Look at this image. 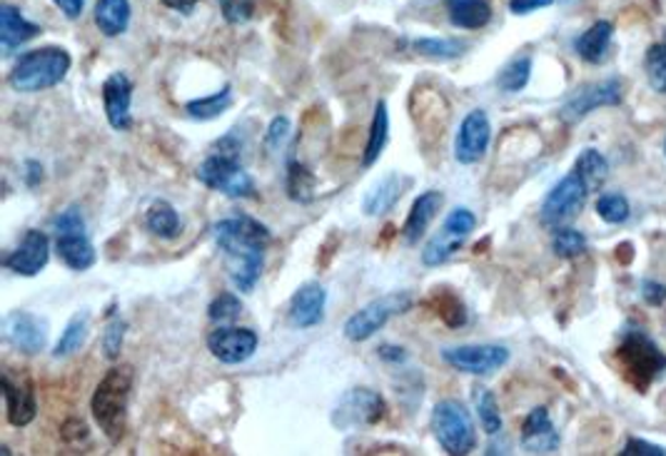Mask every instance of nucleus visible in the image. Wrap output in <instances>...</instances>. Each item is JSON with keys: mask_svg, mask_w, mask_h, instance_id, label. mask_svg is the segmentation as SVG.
<instances>
[{"mask_svg": "<svg viewBox=\"0 0 666 456\" xmlns=\"http://www.w3.org/2000/svg\"><path fill=\"white\" fill-rule=\"evenodd\" d=\"M387 415L383 394L370 386H354L344 392L332 411V427L340 432H362V429L377 427Z\"/></svg>", "mask_w": 666, "mask_h": 456, "instance_id": "obj_9", "label": "nucleus"}, {"mask_svg": "<svg viewBox=\"0 0 666 456\" xmlns=\"http://www.w3.org/2000/svg\"><path fill=\"white\" fill-rule=\"evenodd\" d=\"M474 407H477V417L484 434L497 436L501 432V415L495 394H492L487 386H477V390H474Z\"/></svg>", "mask_w": 666, "mask_h": 456, "instance_id": "obj_35", "label": "nucleus"}, {"mask_svg": "<svg viewBox=\"0 0 666 456\" xmlns=\"http://www.w3.org/2000/svg\"><path fill=\"white\" fill-rule=\"evenodd\" d=\"M95 25L102 36H123L130 25V0H98L95 3Z\"/></svg>", "mask_w": 666, "mask_h": 456, "instance_id": "obj_26", "label": "nucleus"}, {"mask_svg": "<svg viewBox=\"0 0 666 456\" xmlns=\"http://www.w3.org/2000/svg\"><path fill=\"white\" fill-rule=\"evenodd\" d=\"M586 195H590V185L584 183L577 170H572L552 187L547 197H544L542 225H547L552 230L569 225V222L577 220V214L584 210Z\"/></svg>", "mask_w": 666, "mask_h": 456, "instance_id": "obj_11", "label": "nucleus"}, {"mask_svg": "<svg viewBox=\"0 0 666 456\" xmlns=\"http://www.w3.org/2000/svg\"><path fill=\"white\" fill-rule=\"evenodd\" d=\"M145 227H148L150 235L160 239H175L183 230V222H180L178 210L168 200H155L145 212Z\"/></svg>", "mask_w": 666, "mask_h": 456, "instance_id": "obj_29", "label": "nucleus"}, {"mask_svg": "<svg viewBox=\"0 0 666 456\" xmlns=\"http://www.w3.org/2000/svg\"><path fill=\"white\" fill-rule=\"evenodd\" d=\"M664 150H666V145H664Z\"/></svg>", "mask_w": 666, "mask_h": 456, "instance_id": "obj_52", "label": "nucleus"}, {"mask_svg": "<svg viewBox=\"0 0 666 456\" xmlns=\"http://www.w3.org/2000/svg\"><path fill=\"white\" fill-rule=\"evenodd\" d=\"M327 307V289L319 282H307L290 299L288 320L295 330H313L323 324Z\"/></svg>", "mask_w": 666, "mask_h": 456, "instance_id": "obj_20", "label": "nucleus"}, {"mask_svg": "<svg viewBox=\"0 0 666 456\" xmlns=\"http://www.w3.org/2000/svg\"><path fill=\"white\" fill-rule=\"evenodd\" d=\"M290 131H292L290 118H284V115L273 118V123L267 125V133H265V145L270 150H280V145L290 137Z\"/></svg>", "mask_w": 666, "mask_h": 456, "instance_id": "obj_44", "label": "nucleus"}, {"mask_svg": "<svg viewBox=\"0 0 666 456\" xmlns=\"http://www.w3.org/2000/svg\"><path fill=\"white\" fill-rule=\"evenodd\" d=\"M646 81L656 93H666V42H656L646 50L644 58Z\"/></svg>", "mask_w": 666, "mask_h": 456, "instance_id": "obj_38", "label": "nucleus"}, {"mask_svg": "<svg viewBox=\"0 0 666 456\" xmlns=\"http://www.w3.org/2000/svg\"><path fill=\"white\" fill-rule=\"evenodd\" d=\"M530 77H532V58L519 56L514 60H509V63L501 67V73L497 75V85H499V90H505V93H519L526 88Z\"/></svg>", "mask_w": 666, "mask_h": 456, "instance_id": "obj_34", "label": "nucleus"}, {"mask_svg": "<svg viewBox=\"0 0 666 456\" xmlns=\"http://www.w3.org/2000/svg\"><path fill=\"white\" fill-rule=\"evenodd\" d=\"M240 315H242V303L238 295H232V292H220V295L210 303V307H207V317L218 324L235 322Z\"/></svg>", "mask_w": 666, "mask_h": 456, "instance_id": "obj_40", "label": "nucleus"}, {"mask_svg": "<svg viewBox=\"0 0 666 456\" xmlns=\"http://www.w3.org/2000/svg\"><path fill=\"white\" fill-rule=\"evenodd\" d=\"M492 140V123L484 110H470L455 137V160L460 165H474L484 158Z\"/></svg>", "mask_w": 666, "mask_h": 456, "instance_id": "obj_15", "label": "nucleus"}, {"mask_svg": "<svg viewBox=\"0 0 666 456\" xmlns=\"http://www.w3.org/2000/svg\"><path fill=\"white\" fill-rule=\"evenodd\" d=\"M642 297L646 299L649 305L659 307L664 299H666V287L662 285V282H654V280H644L642 282Z\"/></svg>", "mask_w": 666, "mask_h": 456, "instance_id": "obj_47", "label": "nucleus"}, {"mask_svg": "<svg viewBox=\"0 0 666 456\" xmlns=\"http://www.w3.org/2000/svg\"><path fill=\"white\" fill-rule=\"evenodd\" d=\"M611 33H614V25L609 21L594 23L592 28L582 33V36H579L577 42H574L579 58L586 60V63H594V65L602 63L604 56H607V50H609Z\"/></svg>", "mask_w": 666, "mask_h": 456, "instance_id": "obj_28", "label": "nucleus"}, {"mask_svg": "<svg viewBox=\"0 0 666 456\" xmlns=\"http://www.w3.org/2000/svg\"><path fill=\"white\" fill-rule=\"evenodd\" d=\"M552 249H555L557 257H565V260H574V257L586 252V237L582 232L574 227H557L555 239H552Z\"/></svg>", "mask_w": 666, "mask_h": 456, "instance_id": "obj_37", "label": "nucleus"}, {"mask_svg": "<svg viewBox=\"0 0 666 456\" xmlns=\"http://www.w3.org/2000/svg\"><path fill=\"white\" fill-rule=\"evenodd\" d=\"M477 227V218L470 208H455L447 214L443 227L429 237V243L422 249V264L425 267H439L460 252V247L467 243Z\"/></svg>", "mask_w": 666, "mask_h": 456, "instance_id": "obj_10", "label": "nucleus"}, {"mask_svg": "<svg viewBox=\"0 0 666 456\" xmlns=\"http://www.w3.org/2000/svg\"><path fill=\"white\" fill-rule=\"evenodd\" d=\"M561 439L557 427L552 424L547 407H537L526 415L522 424V446L530 454H555Z\"/></svg>", "mask_w": 666, "mask_h": 456, "instance_id": "obj_22", "label": "nucleus"}, {"mask_svg": "<svg viewBox=\"0 0 666 456\" xmlns=\"http://www.w3.org/2000/svg\"><path fill=\"white\" fill-rule=\"evenodd\" d=\"M284 187H288L290 200L305 205V202H310L315 197L317 177H315V172L310 170L307 165H302L300 160L292 158L288 162V180H284Z\"/></svg>", "mask_w": 666, "mask_h": 456, "instance_id": "obj_32", "label": "nucleus"}, {"mask_svg": "<svg viewBox=\"0 0 666 456\" xmlns=\"http://www.w3.org/2000/svg\"><path fill=\"white\" fill-rule=\"evenodd\" d=\"M445 195L439 190H427L422 193L417 200L412 202V208L408 212V220H404V225L400 230L402 239L408 245H417L422 237H425V232L429 230L432 220L437 218V212L443 210Z\"/></svg>", "mask_w": 666, "mask_h": 456, "instance_id": "obj_23", "label": "nucleus"}, {"mask_svg": "<svg viewBox=\"0 0 666 456\" xmlns=\"http://www.w3.org/2000/svg\"><path fill=\"white\" fill-rule=\"evenodd\" d=\"M53 230L58 257L65 262V267H71L73 272L90 270L95 260H98V255H95L88 230H85V218L81 208H77V205L65 208L53 220Z\"/></svg>", "mask_w": 666, "mask_h": 456, "instance_id": "obj_5", "label": "nucleus"}, {"mask_svg": "<svg viewBox=\"0 0 666 456\" xmlns=\"http://www.w3.org/2000/svg\"><path fill=\"white\" fill-rule=\"evenodd\" d=\"M23 177H25V185L28 187H38L40 183H43V165L40 162H36V160H28L25 162V172H23Z\"/></svg>", "mask_w": 666, "mask_h": 456, "instance_id": "obj_49", "label": "nucleus"}, {"mask_svg": "<svg viewBox=\"0 0 666 456\" xmlns=\"http://www.w3.org/2000/svg\"><path fill=\"white\" fill-rule=\"evenodd\" d=\"M432 432L439 446L452 456L472 454L477 446V432H474V421L467 411L464 404L457 399L439 402L432 411Z\"/></svg>", "mask_w": 666, "mask_h": 456, "instance_id": "obj_7", "label": "nucleus"}, {"mask_svg": "<svg viewBox=\"0 0 666 456\" xmlns=\"http://www.w3.org/2000/svg\"><path fill=\"white\" fill-rule=\"evenodd\" d=\"M435 309L447 326H464L467 324V309L462 299L452 295V292H439L435 295Z\"/></svg>", "mask_w": 666, "mask_h": 456, "instance_id": "obj_39", "label": "nucleus"}, {"mask_svg": "<svg viewBox=\"0 0 666 456\" xmlns=\"http://www.w3.org/2000/svg\"><path fill=\"white\" fill-rule=\"evenodd\" d=\"M133 81L125 73H112L102 83V108H106V118L112 131L125 133L133 127Z\"/></svg>", "mask_w": 666, "mask_h": 456, "instance_id": "obj_18", "label": "nucleus"}, {"mask_svg": "<svg viewBox=\"0 0 666 456\" xmlns=\"http://www.w3.org/2000/svg\"><path fill=\"white\" fill-rule=\"evenodd\" d=\"M621 374L639 392H646L659 377L666 374V355L639 330H627L617 349Z\"/></svg>", "mask_w": 666, "mask_h": 456, "instance_id": "obj_4", "label": "nucleus"}, {"mask_svg": "<svg viewBox=\"0 0 666 456\" xmlns=\"http://www.w3.org/2000/svg\"><path fill=\"white\" fill-rule=\"evenodd\" d=\"M71 53L63 48L48 46L31 50L13 65L11 75H8V85L15 93H43L63 83L65 75L71 73Z\"/></svg>", "mask_w": 666, "mask_h": 456, "instance_id": "obj_3", "label": "nucleus"}, {"mask_svg": "<svg viewBox=\"0 0 666 456\" xmlns=\"http://www.w3.org/2000/svg\"><path fill=\"white\" fill-rule=\"evenodd\" d=\"M387 140H389V108H387L385 100H377L375 113H372L365 152H362V165H365V168L375 165V162L383 158V152L387 148Z\"/></svg>", "mask_w": 666, "mask_h": 456, "instance_id": "obj_27", "label": "nucleus"}, {"mask_svg": "<svg viewBox=\"0 0 666 456\" xmlns=\"http://www.w3.org/2000/svg\"><path fill=\"white\" fill-rule=\"evenodd\" d=\"M257 332L250 330V326L220 324L218 330L207 334V349L222 365H245L257 352Z\"/></svg>", "mask_w": 666, "mask_h": 456, "instance_id": "obj_14", "label": "nucleus"}, {"mask_svg": "<svg viewBox=\"0 0 666 456\" xmlns=\"http://www.w3.org/2000/svg\"><path fill=\"white\" fill-rule=\"evenodd\" d=\"M213 239L225 255L232 285L240 292H253L265 267V249L273 239L270 227L250 214H235L215 222Z\"/></svg>", "mask_w": 666, "mask_h": 456, "instance_id": "obj_1", "label": "nucleus"}, {"mask_svg": "<svg viewBox=\"0 0 666 456\" xmlns=\"http://www.w3.org/2000/svg\"><path fill=\"white\" fill-rule=\"evenodd\" d=\"M3 332L11 347L19 349L21 355L33 357L46 349L50 330H48V320H43V317L33 312H25V309H19V312H11L5 317Z\"/></svg>", "mask_w": 666, "mask_h": 456, "instance_id": "obj_16", "label": "nucleus"}, {"mask_svg": "<svg viewBox=\"0 0 666 456\" xmlns=\"http://www.w3.org/2000/svg\"><path fill=\"white\" fill-rule=\"evenodd\" d=\"M555 3V0H509V11L517 15H526L532 11H540V8H547Z\"/></svg>", "mask_w": 666, "mask_h": 456, "instance_id": "obj_48", "label": "nucleus"}, {"mask_svg": "<svg viewBox=\"0 0 666 456\" xmlns=\"http://www.w3.org/2000/svg\"><path fill=\"white\" fill-rule=\"evenodd\" d=\"M220 8L230 25H242L255 15V0H220Z\"/></svg>", "mask_w": 666, "mask_h": 456, "instance_id": "obj_43", "label": "nucleus"}, {"mask_svg": "<svg viewBox=\"0 0 666 456\" xmlns=\"http://www.w3.org/2000/svg\"><path fill=\"white\" fill-rule=\"evenodd\" d=\"M135 372L130 365L112 367L102 377L100 384L95 386L90 411L95 424L106 434L112 444H118L125 436L128 429V407H130V392H133Z\"/></svg>", "mask_w": 666, "mask_h": 456, "instance_id": "obj_2", "label": "nucleus"}, {"mask_svg": "<svg viewBox=\"0 0 666 456\" xmlns=\"http://www.w3.org/2000/svg\"><path fill=\"white\" fill-rule=\"evenodd\" d=\"M232 102H235V98H232V85H225V88L218 93H210V96L205 98H195L185 102V113L193 120L207 123V120H218L220 115L228 113Z\"/></svg>", "mask_w": 666, "mask_h": 456, "instance_id": "obj_30", "label": "nucleus"}, {"mask_svg": "<svg viewBox=\"0 0 666 456\" xmlns=\"http://www.w3.org/2000/svg\"><path fill=\"white\" fill-rule=\"evenodd\" d=\"M125 330L128 324L125 320H120V317H112V320L106 324V332H102V352H106L108 359H118L120 352H123Z\"/></svg>", "mask_w": 666, "mask_h": 456, "instance_id": "obj_42", "label": "nucleus"}, {"mask_svg": "<svg viewBox=\"0 0 666 456\" xmlns=\"http://www.w3.org/2000/svg\"><path fill=\"white\" fill-rule=\"evenodd\" d=\"M443 359L457 372L484 377L507 365L509 349L501 344H460V347L443 349Z\"/></svg>", "mask_w": 666, "mask_h": 456, "instance_id": "obj_12", "label": "nucleus"}, {"mask_svg": "<svg viewBox=\"0 0 666 456\" xmlns=\"http://www.w3.org/2000/svg\"><path fill=\"white\" fill-rule=\"evenodd\" d=\"M621 454L625 456H666V446L649 444L644 442V439H629Z\"/></svg>", "mask_w": 666, "mask_h": 456, "instance_id": "obj_45", "label": "nucleus"}, {"mask_svg": "<svg viewBox=\"0 0 666 456\" xmlns=\"http://www.w3.org/2000/svg\"><path fill=\"white\" fill-rule=\"evenodd\" d=\"M40 33V25L31 23L23 19V13L13 5L0 8V46H3V53L11 56L15 48L23 46V42L33 40Z\"/></svg>", "mask_w": 666, "mask_h": 456, "instance_id": "obj_24", "label": "nucleus"}, {"mask_svg": "<svg viewBox=\"0 0 666 456\" xmlns=\"http://www.w3.org/2000/svg\"><path fill=\"white\" fill-rule=\"evenodd\" d=\"M197 180H201L205 187H210V190L232 197V200H247V197H255L257 193L255 180L240 165L238 155L222 150H215L201 162Z\"/></svg>", "mask_w": 666, "mask_h": 456, "instance_id": "obj_6", "label": "nucleus"}, {"mask_svg": "<svg viewBox=\"0 0 666 456\" xmlns=\"http://www.w3.org/2000/svg\"><path fill=\"white\" fill-rule=\"evenodd\" d=\"M574 170L582 175V180L586 185H590V190H594V187H600L604 180H607V172H609V165L607 160L602 158L600 150L594 148H586L582 150V155H579L577 162H574Z\"/></svg>", "mask_w": 666, "mask_h": 456, "instance_id": "obj_36", "label": "nucleus"}, {"mask_svg": "<svg viewBox=\"0 0 666 456\" xmlns=\"http://www.w3.org/2000/svg\"><path fill=\"white\" fill-rule=\"evenodd\" d=\"M88 330H90V312L88 309H81V312L73 315V320L65 324V330L60 332V340L53 347V359H65L75 355V352L85 344V340H88Z\"/></svg>", "mask_w": 666, "mask_h": 456, "instance_id": "obj_31", "label": "nucleus"}, {"mask_svg": "<svg viewBox=\"0 0 666 456\" xmlns=\"http://www.w3.org/2000/svg\"><path fill=\"white\" fill-rule=\"evenodd\" d=\"M53 3H56V5L60 8V11H63L71 21L81 19V15H83V8H85V0H53Z\"/></svg>", "mask_w": 666, "mask_h": 456, "instance_id": "obj_50", "label": "nucleus"}, {"mask_svg": "<svg viewBox=\"0 0 666 456\" xmlns=\"http://www.w3.org/2000/svg\"><path fill=\"white\" fill-rule=\"evenodd\" d=\"M50 260V239L46 232L28 230L19 243L3 257V267L8 272L19 274V278H36Z\"/></svg>", "mask_w": 666, "mask_h": 456, "instance_id": "obj_17", "label": "nucleus"}, {"mask_svg": "<svg viewBox=\"0 0 666 456\" xmlns=\"http://www.w3.org/2000/svg\"><path fill=\"white\" fill-rule=\"evenodd\" d=\"M197 3H201V0H162V5H168V8H172V11L185 13V15L193 13Z\"/></svg>", "mask_w": 666, "mask_h": 456, "instance_id": "obj_51", "label": "nucleus"}, {"mask_svg": "<svg viewBox=\"0 0 666 456\" xmlns=\"http://www.w3.org/2000/svg\"><path fill=\"white\" fill-rule=\"evenodd\" d=\"M414 305L412 292H389L377 299H372L365 307H360L348 322H344V337L350 342H367L387 326L392 317L410 312Z\"/></svg>", "mask_w": 666, "mask_h": 456, "instance_id": "obj_8", "label": "nucleus"}, {"mask_svg": "<svg viewBox=\"0 0 666 456\" xmlns=\"http://www.w3.org/2000/svg\"><path fill=\"white\" fill-rule=\"evenodd\" d=\"M455 28L462 30H480L492 21V5L487 0H445Z\"/></svg>", "mask_w": 666, "mask_h": 456, "instance_id": "obj_25", "label": "nucleus"}, {"mask_svg": "<svg viewBox=\"0 0 666 456\" xmlns=\"http://www.w3.org/2000/svg\"><path fill=\"white\" fill-rule=\"evenodd\" d=\"M412 183L414 180L402 175V172H389V175L370 187L365 200H362V212H365L367 218H379V214L395 210V205L402 200V195L410 190Z\"/></svg>", "mask_w": 666, "mask_h": 456, "instance_id": "obj_21", "label": "nucleus"}, {"mask_svg": "<svg viewBox=\"0 0 666 456\" xmlns=\"http://www.w3.org/2000/svg\"><path fill=\"white\" fill-rule=\"evenodd\" d=\"M467 48H470V42L457 38H420L412 42L414 53L432 60H455L460 58Z\"/></svg>", "mask_w": 666, "mask_h": 456, "instance_id": "obj_33", "label": "nucleus"}, {"mask_svg": "<svg viewBox=\"0 0 666 456\" xmlns=\"http://www.w3.org/2000/svg\"><path fill=\"white\" fill-rule=\"evenodd\" d=\"M621 83L619 77H609V81H600V83H590L584 85V88H579L577 93L567 98L565 106L559 110V118L565 120V123L574 125L579 120L586 118L596 108H611L619 106L621 102Z\"/></svg>", "mask_w": 666, "mask_h": 456, "instance_id": "obj_13", "label": "nucleus"}, {"mask_svg": "<svg viewBox=\"0 0 666 456\" xmlns=\"http://www.w3.org/2000/svg\"><path fill=\"white\" fill-rule=\"evenodd\" d=\"M377 357L387 361V365H404L408 361V349L397 347V344H379Z\"/></svg>", "mask_w": 666, "mask_h": 456, "instance_id": "obj_46", "label": "nucleus"}, {"mask_svg": "<svg viewBox=\"0 0 666 456\" xmlns=\"http://www.w3.org/2000/svg\"><path fill=\"white\" fill-rule=\"evenodd\" d=\"M596 212H600V218L604 222H609V225H619V222H625L629 218V202L625 195L607 193L596 200Z\"/></svg>", "mask_w": 666, "mask_h": 456, "instance_id": "obj_41", "label": "nucleus"}, {"mask_svg": "<svg viewBox=\"0 0 666 456\" xmlns=\"http://www.w3.org/2000/svg\"><path fill=\"white\" fill-rule=\"evenodd\" d=\"M3 386V399H5V417L13 427H28L38 415V402L33 384L25 377H13L11 372L3 374L0 380Z\"/></svg>", "mask_w": 666, "mask_h": 456, "instance_id": "obj_19", "label": "nucleus"}]
</instances>
